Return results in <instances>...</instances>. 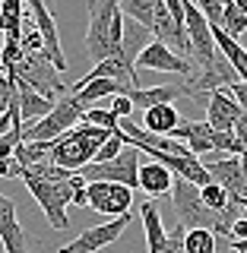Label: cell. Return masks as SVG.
Masks as SVG:
<instances>
[{
    "instance_id": "1",
    "label": "cell",
    "mask_w": 247,
    "mask_h": 253,
    "mask_svg": "<svg viewBox=\"0 0 247 253\" xmlns=\"http://www.w3.org/2000/svg\"><path fill=\"white\" fill-rule=\"evenodd\" d=\"M124 13L121 0H89V29H86V51L95 63L121 54Z\"/></svg>"
},
{
    "instance_id": "2",
    "label": "cell",
    "mask_w": 247,
    "mask_h": 253,
    "mask_svg": "<svg viewBox=\"0 0 247 253\" xmlns=\"http://www.w3.org/2000/svg\"><path fill=\"white\" fill-rule=\"evenodd\" d=\"M111 136V130L101 126H89V124H76L70 133L54 139L51 149V162L63 171H83L86 165L95 162V152L101 149V142Z\"/></svg>"
},
{
    "instance_id": "3",
    "label": "cell",
    "mask_w": 247,
    "mask_h": 253,
    "mask_svg": "<svg viewBox=\"0 0 247 253\" xmlns=\"http://www.w3.org/2000/svg\"><path fill=\"white\" fill-rule=\"evenodd\" d=\"M19 177L26 180L29 193L35 196V203L42 206L48 225L57 228V231H70L67 206L73 203V174H70V177H63V180H42V177H35L32 171L19 168Z\"/></svg>"
},
{
    "instance_id": "4",
    "label": "cell",
    "mask_w": 247,
    "mask_h": 253,
    "mask_svg": "<svg viewBox=\"0 0 247 253\" xmlns=\"http://www.w3.org/2000/svg\"><path fill=\"white\" fill-rule=\"evenodd\" d=\"M83 101L73 92H67L60 101H54V108L48 111L42 121H35L29 130H22V142H54L57 136L70 133L73 126L83 121Z\"/></svg>"
},
{
    "instance_id": "5",
    "label": "cell",
    "mask_w": 247,
    "mask_h": 253,
    "mask_svg": "<svg viewBox=\"0 0 247 253\" xmlns=\"http://www.w3.org/2000/svg\"><path fill=\"white\" fill-rule=\"evenodd\" d=\"M10 76H16L19 83H26L29 89H35L38 95H45L48 101H54L57 92L67 95V85H63L60 73L54 70V63L48 60L42 51L38 54H22V60L10 70Z\"/></svg>"
},
{
    "instance_id": "6",
    "label": "cell",
    "mask_w": 247,
    "mask_h": 253,
    "mask_svg": "<svg viewBox=\"0 0 247 253\" xmlns=\"http://www.w3.org/2000/svg\"><path fill=\"white\" fill-rule=\"evenodd\" d=\"M79 174L86 177V184L89 180H111V184H124V187L137 190L140 187V149L127 142V149L117 158H111V162H92Z\"/></svg>"
},
{
    "instance_id": "7",
    "label": "cell",
    "mask_w": 247,
    "mask_h": 253,
    "mask_svg": "<svg viewBox=\"0 0 247 253\" xmlns=\"http://www.w3.org/2000/svg\"><path fill=\"white\" fill-rule=\"evenodd\" d=\"M171 203H174V212H178L181 225L184 228H216L219 225V212H209L200 200V187H194L190 180H181L174 177L171 184Z\"/></svg>"
},
{
    "instance_id": "8",
    "label": "cell",
    "mask_w": 247,
    "mask_h": 253,
    "mask_svg": "<svg viewBox=\"0 0 247 253\" xmlns=\"http://www.w3.org/2000/svg\"><path fill=\"white\" fill-rule=\"evenodd\" d=\"M200 162H203V168L209 171V177L228 193V200H235V203L247 200V165L241 162V155L222 158L219 152H212V155L200 158Z\"/></svg>"
},
{
    "instance_id": "9",
    "label": "cell",
    "mask_w": 247,
    "mask_h": 253,
    "mask_svg": "<svg viewBox=\"0 0 247 253\" xmlns=\"http://www.w3.org/2000/svg\"><path fill=\"white\" fill-rule=\"evenodd\" d=\"M133 206V190L111 180H89L86 184V209H95L101 215H127Z\"/></svg>"
},
{
    "instance_id": "10",
    "label": "cell",
    "mask_w": 247,
    "mask_h": 253,
    "mask_svg": "<svg viewBox=\"0 0 247 253\" xmlns=\"http://www.w3.org/2000/svg\"><path fill=\"white\" fill-rule=\"evenodd\" d=\"M130 225V212L127 215H117L105 221V225H95V228H86V231H79L70 244H63L57 253H99L105 250L108 244H114L117 237L124 234V228Z\"/></svg>"
},
{
    "instance_id": "11",
    "label": "cell",
    "mask_w": 247,
    "mask_h": 253,
    "mask_svg": "<svg viewBox=\"0 0 247 253\" xmlns=\"http://www.w3.org/2000/svg\"><path fill=\"white\" fill-rule=\"evenodd\" d=\"M137 70H158V73H174L181 79L194 76V60L181 57V54H174L171 47H165L162 42H149L146 47H143V54L137 57Z\"/></svg>"
},
{
    "instance_id": "12",
    "label": "cell",
    "mask_w": 247,
    "mask_h": 253,
    "mask_svg": "<svg viewBox=\"0 0 247 253\" xmlns=\"http://www.w3.org/2000/svg\"><path fill=\"white\" fill-rule=\"evenodd\" d=\"M244 117L241 105L228 95V89H216L206 95V124L219 133H235V124Z\"/></svg>"
},
{
    "instance_id": "13",
    "label": "cell",
    "mask_w": 247,
    "mask_h": 253,
    "mask_svg": "<svg viewBox=\"0 0 247 253\" xmlns=\"http://www.w3.org/2000/svg\"><path fill=\"white\" fill-rule=\"evenodd\" d=\"M171 139H178L181 146H187V152L197 155V158H206V155L216 152V149H212V139H209V124L206 121H181L171 130Z\"/></svg>"
},
{
    "instance_id": "14",
    "label": "cell",
    "mask_w": 247,
    "mask_h": 253,
    "mask_svg": "<svg viewBox=\"0 0 247 253\" xmlns=\"http://www.w3.org/2000/svg\"><path fill=\"white\" fill-rule=\"evenodd\" d=\"M76 95L79 101H83V108H92L95 101L101 98H117V95H130L133 85L127 83H117V79H79V83L70 89Z\"/></svg>"
},
{
    "instance_id": "15",
    "label": "cell",
    "mask_w": 247,
    "mask_h": 253,
    "mask_svg": "<svg viewBox=\"0 0 247 253\" xmlns=\"http://www.w3.org/2000/svg\"><path fill=\"white\" fill-rule=\"evenodd\" d=\"M171 184H174V174H171V168H165L162 162L140 165V190L149 196V200L171 196Z\"/></svg>"
},
{
    "instance_id": "16",
    "label": "cell",
    "mask_w": 247,
    "mask_h": 253,
    "mask_svg": "<svg viewBox=\"0 0 247 253\" xmlns=\"http://www.w3.org/2000/svg\"><path fill=\"white\" fill-rule=\"evenodd\" d=\"M178 98H187L184 79H178V83H165V85H152V89H133L130 92V101L140 105L143 111L152 108V105H174Z\"/></svg>"
},
{
    "instance_id": "17",
    "label": "cell",
    "mask_w": 247,
    "mask_h": 253,
    "mask_svg": "<svg viewBox=\"0 0 247 253\" xmlns=\"http://www.w3.org/2000/svg\"><path fill=\"white\" fill-rule=\"evenodd\" d=\"M83 79H117V83H127V85H133V89H137V83H140V79H137V67H133L130 60H124L121 54L95 63Z\"/></svg>"
},
{
    "instance_id": "18",
    "label": "cell",
    "mask_w": 247,
    "mask_h": 253,
    "mask_svg": "<svg viewBox=\"0 0 247 253\" xmlns=\"http://www.w3.org/2000/svg\"><path fill=\"white\" fill-rule=\"evenodd\" d=\"M16 101H19V117H22V124L42 121L48 111L54 108V101H48L45 95H38L35 89H29L26 83H19V79H16Z\"/></svg>"
},
{
    "instance_id": "19",
    "label": "cell",
    "mask_w": 247,
    "mask_h": 253,
    "mask_svg": "<svg viewBox=\"0 0 247 253\" xmlns=\"http://www.w3.org/2000/svg\"><path fill=\"white\" fill-rule=\"evenodd\" d=\"M181 124V114L174 105H152L143 111V130L155 136H171V130Z\"/></svg>"
},
{
    "instance_id": "20",
    "label": "cell",
    "mask_w": 247,
    "mask_h": 253,
    "mask_svg": "<svg viewBox=\"0 0 247 253\" xmlns=\"http://www.w3.org/2000/svg\"><path fill=\"white\" fill-rule=\"evenodd\" d=\"M143 212V228H146V247L149 253H162L165 250V241H168V231H165V221L158 215V206L152 200H146L140 206Z\"/></svg>"
},
{
    "instance_id": "21",
    "label": "cell",
    "mask_w": 247,
    "mask_h": 253,
    "mask_svg": "<svg viewBox=\"0 0 247 253\" xmlns=\"http://www.w3.org/2000/svg\"><path fill=\"white\" fill-rule=\"evenodd\" d=\"M149 42H152V32H149L146 26H140V22L127 19L124 16V35H121V57L130 60L133 67H137V57L143 54V47H146Z\"/></svg>"
},
{
    "instance_id": "22",
    "label": "cell",
    "mask_w": 247,
    "mask_h": 253,
    "mask_svg": "<svg viewBox=\"0 0 247 253\" xmlns=\"http://www.w3.org/2000/svg\"><path fill=\"white\" fill-rule=\"evenodd\" d=\"M162 3V0H121V13L127 19L140 22V26H146L152 32V16H155V6Z\"/></svg>"
},
{
    "instance_id": "23",
    "label": "cell",
    "mask_w": 247,
    "mask_h": 253,
    "mask_svg": "<svg viewBox=\"0 0 247 253\" xmlns=\"http://www.w3.org/2000/svg\"><path fill=\"white\" fill-rule=\"evenodd\" d=\"M219 237L209 228H187L184 231V253H216Z\"/></svg>"
},
{
    "instance_id": "24",
    "label": "cell",
    "mask_w": 247,
    "mask_h": 253,
    "mask_svg": "<svg viewBox=\"0 0 247 253\" xmlns=\"http://www.w3.org/2000/svg\"><path fill=\"white\" fill-rule=\"evenodd\" d=\"M222 32L225 35H232L235 42L247 32V16L238 10L235 3H228V6H222Z\"/></svg>"
},
{
    "instance_id": "25",
    "label": "cell",
    "mask_w": 247,
    "mask_h": 253,
    "mask_svg": "<svg viewBox=\"0 0 247 253\" xmlns=\"http://www.w3.org/2000/svg\"><path fill=\"white\" fill-rule=\"evenodd\" d=\"M200 200H203V206L209 212H222V209H228V203H232V200H228V193L216 184V180H209L206 187H200Z\"/></svg>"
},
{
    "instance_id": "26",
    "label": "cell",
    "mask_w": 247,
    "mask_h": 253,
    "mask_svg": "<svg viewBox=\"0 0 247 253\" xmlns=\"http://www.w3.org/2000/svg\"><path fill=\"white\" fill-rule=\"evenodd\" d=\"M79 124H89V126H101V130H117V117L111 108H86L83 111V121Z\"/></svg>"
},
{
    "instance_id": "27",
    "label": "cell",
    "mask_w": 247,
    "mask_h": 253,
    "mask_svg": "<svg viewBox=\"0 0 247 253\" xmlns=\"http://www.w3.org/2000/svg\"><path fill=\"white\" fill-rule=\"evenodd\" d=\"M124 146H127V136H124L121 130H114L105 142H101L99 152H95V162H111V158H117V155L124 152Z\"/></svg>"
},
{
    "instance_id": "28",
    "label": "cell",
    "mask_w": 247,
    "mask_h": 253,
    "mask_svg": "<svg viewBox=\"0 0 247 253\" xmlns=\"http://www.w3.org/2000/svg\"><path fill=\"white\" fill-rule=\"evenodd\" d=\"M22 60V47L19 42H10V38H3V47H0V70L3 73H10L16 63Z\"/></svg>"
},
{
    "instance_id": "29",
    "label": "cell",
    "mask_w": 247,
    "mask_h": 253,
    "mask_svg": "<svg viewBox=\"0 0 247 253\" xmlns=\"http://www.w3.org/2000/svg\"><path fill=\"white\" fill-rule=\"evenodd\" d=\"M16 105V76L0 73V114H6Z\"/></svg>"
},
{
    "instance_id": "30",
    "label": "cell",
    "mask_w": 247,
    "mask_h": 253,
    "mask_svg": "<svg viewBox=\"0 0 247 253\" xmlns=\"http://www.w3.org/2000/svg\"><path fill=\"white\" fill-rule=\"evenodd\" d=\"M16 221H19V218H16V203L10 200V196L0 193V234H3L6 228H13Z\"/></svg>"
},
{
    "instance_id": "31",
    "label": "cell",
    "mask_w": 247,
    "mask_h": 253,
    "mask_svg": "<svg viewBox=\"0 0 247 253\" xmlns=\"http://www.w3.org/2000/svg\"><path fill=\"white\" fill-rule=\"evenodd\" d=\"M111 111H114L117 121H127V117L133 114V101H130V95H117V98L111 101Z\"/></svg>"
},
{
    "instance_id": "32",
    "label": "cell",
    "mask_w": 247,
    "mask_h": 253,
    "mask_svg": "<svg viewBox=\"0 0 247 253\" xmlns=\"http://www.w3.org/2000/svg\"><path fill=\"white\" fill-rule=\"evenodd\" d=\"M228 95H232V98L238 101V105H241L244 117H247V85L241 83V79H238V83H232V85H228Z\"/></svg>"
},
{
    "instance_id": "33",
    "label": "cell",
    "mask_w": 247,
    "mask_h": 253,
    "mask_svg": "<svg viewBox=\"0 0 247 253\" xmlns=\"http://www.w3.org/2000/svg\"><path fill=\"white\" fill-rule=\"evenodd\" d=\"M235 136L241 142V162L247 165V117H241V121L235 124Z\"/></svg>"
},
{
    "instance_id": "34",
    "label": "cell",
    "mask_w": 247,
    "mask_h": 253,
    "mask_svg": "<svg viewBox=\"0 0 247 253\" xmlns=\"http://www.w3.org/2000/svg\"><path fill=\"white\" fill-rule=\"evenodd\" d=\"M228 241H247V215L235 218V225H232V237H228Z\"/></svg>"
},
{
    "instance_id": "35",
    "label": "cell",
    "mask_w": 247,
    "mask_h": 253,
    "mask_svg": "<svg viewBox=\"0 0 247 253\" xmlns=\"http://www.w3.org/2000/svg\"><path fill=\"white\" fill-rule=\"evenodd\" d=\"M0 177H19V165H16V158H0Z\"/></svg>"
},
{
    "instance_id": "36",
    "label": "cell",
    "mask_w": 247,
    "mask_h": 253,
    "mask_svg": "<svg viewBox=\"0 0 247 253\" xmlns=\"http://www.w3.org/2000/svg\"><path fill=\"white\" fill-rule=\"evenodd\" d=\"M16 108V105H13ZM13 108L6 111V114H0V136H3V133H10L13 130Z\"/></svg>"
},
{
    "instance_id": "37",
    "label": "cell",
    "mask_w": 247,
    "mask_h": 253,
    "mask_svg": "<svg viewBox=\"0 0 247 253\" xmlns=\"http://www.w3.org/2000/svg\"><path fill=\"white\" fill-rule=\"evenodd\" d=\"M235 6H238V10H241V13L247 16V0H235Z\"/></svg>"
},
{
    "instance_id": "38",
    "label": "cell",
    "mask_w": 247,
    "mask_h": 253,
    "mask_svg": "<svg viewBox=\"0 0 247 253\" xmlns=\"http://www.w3.org/2000/svg\"><path fill=\"white\" fill-rule=\"evenodd\" d=\"M219 3H222V6H228V3H235V0H219Z\"/></svg>"
},
{
    "instance_id": "39",
    "label": "cell",
    "mask_w": 247,
    "mask_h": 253,
    "mask_svg": "<svg viewBox=\"0 0 247 253\" xmlns=\"http://www.w3.org/2000/svg\"><path fill=\"white\" fill-rule=\"evenodd\" d=\"M51 3H54V0H45V6H48V10H51Z\"/></svg>"
},
{
    "instance_id": "40",
    "label": "cell",
    "mask_w": 247,
    "mask_h": 253,
    "mask_svg": "<svg viewBox=\"0 0 247 253\" xmlns=\"http://www.w3.org/2000/svg\"><path fill=\"white\" fill-rule=\"evenodd\" d=\"M241 206H244V209H247V200H241Z\"/></svg>"
},
{
    "instance_id": "41",
    "label": "cell",
    "mask_w": 247,
    "mask_h": 253,
    "mask_svg": "<svg viewBox=\"0 0 247 253\" xmlns=\"http://www.w3.org/2000/svg\"><path fill=\"white\" fill-rule=\"evenodd\" d=\"M244 51H247V47H244Z\"/></svg>"
}]
</instances>
